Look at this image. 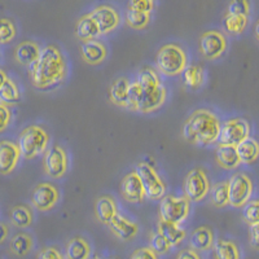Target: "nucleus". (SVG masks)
<instances>
[{"mask_svg": "<svg viewBox=\"0 0 259 259\" xmlns=\"http://www.w3.org/2000/svg\"><path fill=\"white\" fill-rule=\"evenodd\" d=\"M17 30L15 24L8 18H0V45H7L15 39Z\"/></svg>", "mask_w": 259, "mask_h": 259, "instance_id": "38", "label": "nucleus"}, {"mask_svg": "<svg viewBox=\"0 0 259 259\" xmlns=\"http://www.w3.org/2000/svg\"><path fill=\"white\" fill-rule=\"evenodd\" d=\"M228 186V198L231 206L239 209L251 200L254 192V184L251 179L244 172H236L227 182Z\"/></svg>", "mask_w": 259, "mask_h": 259, "instance_id": "9", "label": "nucleus"}, {"mask_svg": "<svg viewBox=\"0 0 259 259\" xmlns=\"http://www.w3.org/2000/svg\"><path fill=\"white\" fill-rule=\"evenodd\" d=\"M249 240L254 249L258 247V224H251L249 226Z\"/></svg>", "mask_w": 259, "mask_h": 259, "instance_id": "46", "label": "nucleus"}, {"mask_svg": "<svg viewBox=\"0 0 259 259\" xmlns=\"http://www.w3.org/2000/svg\"><path fill=\"white\" fill-rule=\"evenodd\" d=\"M113 235L122 241H131L138 236L139 226L135 222L130 221L128 218L118 212L114 218L108 224Z\"/></svg>", "mask_w": 259, "mask_h": 259, "instance_id": "17", "label": "nucleus"}, {"mask_svg": "<svg viewBox=\"0 0 259 259\" xmlns=\"http://www.w3.org/2000/svg\"><path fill=\"white\" fill-rule=\"evenodd\" d=\"M221 119L207 109L194 110L183 126V138L191 144L207 147L218 142Z\"/></svg>", "mask_w": 259, "mask_h": 259, "instance_id": "2", "label": "nucleus"}, {"mask_svg": "<svg viewBox=\"0 0 259 259\" xmlns=\"http://www.w3.org/2000/svg\"><path fill=\"white\" fill-rule=\"evenodd\" d=\"M43 168L52 179H61L69 170V156L64 147L52 145L43 153Z\"/></svg>", "mask_w": 259, "mask_h": 259, "instance_id": "10", "label": "nucleus"}, {"mask_svg": "<svg viewBox=\"0 0 259 259\" xmlns=\"http://www.w3.org/2000/svg\"><path fill=\"white\" fill-rule=\"evenodd\" d=\"M136 83L142 89V101L139 113H153L158 110L167 99V90L162 84L157 71L150 66L140 69Z\"/></svg>", "mask_w": 259, "mask_h": 259, "instance_id": "3", "label": "nucleus"}, {"mask_svg": "<svg viewBox=\"0 0 259 259\" xmlns=\"http://www.w3.org/2000/svg\"><path fill=\"white\" fill-rule=\"evenodd\" d=\"M227 15L246 16L250 15V0H231L227 8Z\"/></svg>", "mask_w": 259, "mask_h": 259, "instance_id": "40", "label": "nucleus"}, {"mask_svg": "<svg viewBox=\"0 0 259 259\" xmlns=\"http://www.w3.org/2000/svg\"><path fill=\"white\" fill-rule=\"evenodd\" d=\"M184 83L192 90H198L205 83V70L201 65L192 64L188 65L186 70L183 71Z\"/></svg>", "mask_w": 259, "mask_h": 259, "instance_id": "30", "label": "nucleus"}, {"mask_svg": "<svg viewBox=\"0 0 259 259\" xmlns=\"http://www.w3.org/2000/svg\"><path fill=\"white\" fill-rule=\"evenodd\" d=\"M154 6H156V0H130L128 8L150 15V12L154 9Z\"/></svg>", "mask_w": 259, "mask_h": 259, "instance_id": "41", "label": "nucleus"}, {"mask_svg": "<svg viewBox=\"0 0 259 259\" xmlns=\"http://www.w3.org/2000/svg\"><path fill=\"white\" fill-rule=\"evenodd\" d=\"M247 22H249V17L246 16L227 15L223 20V26L227 32H230L232 35H240L246 29Z\"/></svg>", "mask_w": 259, "mask_h": 259, "instance_id": "34", "label": "nucleus"}, {"mask_svg": "<svg viewBox=\"0 0 259 259\" xmlns=\"http://www.w3.org/2000/svg\"><path fill=\"white\" fill-rule=\"evenodd\" d=\"M117 214L118 205L114 197H112L109 194H104V196H100L97 198L96 202H95V215L100 223L108 226Z\"/></svg>", "mask_w": 259, "mask_h": 259, "instance_id": "19", "label": "nucleus"}, {"mask_svg": "<svg viewBox=\"0 0 259 259\" xmlns=\"http://www.w3.org/2000/svg\"><path fill=\"white\" fill-rule=\"evenodd\" d=\"M94 259H113V258H100V256H95Z\"/></svg>", "mask_w": 259, "mask_h": 259, "instance_id": "50", "label": "nucleus"}, {"mask_svg": "<svg viewBox=\"0 0 259 259\" xmlns=\"http://www.w3.org/2000/svg\"><path fill=\"white\" fill-rule=\"evenodd\" d=\"M29 69L32 85L43 91L64 82L68 73L66 62L61 51L53 45L40 48L38 60Z\"/></svg>", "mask_w": 259, "mask_h": 259, "instance_id": "1", "label": "nucleus"}, {"mask_svg": "<svg viewBox=\"0 0 259 259\" xmlns=\"http://www.w3.org/2000/svg\"><path fill=\"white\" fill-rule=\"evenodd\" d=\"M7 79H8V75L6 74V71L0 69V87L4 84V82H6Z\"/></svg>", "mask_w": 259, "mask_h": 259, "instance_id": "48", "label": "nucleus"}, {"mask_svg": "<svg viewBox=\"0 0 259 259\" xmlns=\"http://www.w3.org/2000/svg\"><path fill=\"white\" fill-rule=\"evenodd\" d=\"M121 196L131 203H142L145 200V191L136 170H133L121 182Z\"/></svg>", "mask_w": 259, "mask_h": 259, "instance_id": "15", "label": "nucleus"}, {"mask_svg": "<svg viewBox=\"0 0 259 259\" xmlns=\"http://www.w3.org/2000/svg\"><path fill=\"white\" fill-rule=\"evenodd\" d=\"M210 201L215 207H226L230 205V198H228V186L227 182H221L210 187Z\"/></svg>", "mask_w": 259, "mask_h": 259, "instance_id": "33", "label": "nucleus"}, {"mask_svg": "<svg viewBox=\"0 0 259 259\" xmlns=\"http://www.w3.org/2000/svg\"><path fill=\"white\" fill-rule=\"evenodd\" d=\"M11 121H12V112L9 109V106L0 103V133L8 128Z\"/></svg>", "mask_w": 259, "mask_h": 259, "instance_id": "42", "label": "nucleus"}, {"mask_svg": "<svg viewBox=\"0 0 259 259\" xmlns=\"http://www.w3.org/2000/svg\"><path fill=\"white\" fill-rule=\"evenodd\" d=\"M126 22L130 27L135 30L145 29L150 22V15L128 8L126 12Z\"/></svg>", "mask_w": 259, "mask_h": 259, "instance_id": "35", "label": "nucleus"}, {"mask_svg": "<svg viewBox=\"0 0 259 259\" xmlns=\"http://www.w3.org/2000/svg\"><path fill=\"white\" fill-rule=\"evenodd\" d=\"M210 180L202 168H192L184 178V197L192 202H201L210 192Z\"/></svg>", "mask_w": 259, "mask_h": 259, "instance_id": "8", "label": "nucleus"}, {"mask_svg": "<svg viewBox=\"0 0 259 259\" xmlns=\"http://www.w3.org/2000/svg\"><path fill=\"white\" fill-rule=\"evenodd\" d=\"M214 232L210 227L201 226L197 227L196 230L189 236V245L191 249L196 251H207L210 250L214 245Z\"/></svg>", "mask_w": 259, "mask_h": 259, "instance_id": "20", "label": "nucleus"}, {"mask_svg": "<svg viewBox=\"0 0 259 259\" xmlns=\"http://www.w3.org/2000/svg\"><path fill=\"white\" fill-rule=\"evenodd\" d=\"M156 66L162 75L177 77L188 66V56L180 46L175 43L165 45L157 52Z\"/></svg>", "mask_w": 259, "mask_h": 259, "instance_id": "5", "label": "nucleus"}, {"mask_svg": "<svg viewBox=\"0 0 259 259\" xmlns=\"http://www.w3.org/2000/svg\"><path fill=\"white\" fill-rule=\"evenodd\" d=\"M39 53H40V47H39L38 43L31 40H25L16 47L15 59L20 65L30 68L38 60Z\"/></svg>", "mask_w": 259, "mask_h": 259, "instance_id": "21", "label": "nucleus"}, {"mask_svg": "<svg viewBox=\"0 0 259 259\" xmlns=\"http://www.w3.org/2000/svg\"><path fill=\"white\" fill-rule=\"evenodd\" d=\"M21 101V92L15 80L7 79L0 87V103L4 105H13Z\"/></svg>", "mask_w": 259, "mask_h": 259, "instance_id": "32", "label": "nucleus"}, {"mask_svg": "<svg viewBox=\"0 0 259 259\" xmlns=\"http://www.w3.org/2000/svg\"><path fill=\"white\" fill-rule=\"evenodd\" d=\"M75 34L82 41L85 40H94L97 36L100 35L99 29H97L95 21L90 17L89 15L83 16L77 22L75 26Z\"/></svg>", "mask_w": 259, "mask_h": 259, "instance_id": "29", "label": "nucleus"}, {"mask_svg": "<svg viewBox=\"0 0 259 259\" xmlns=\"http://www.w3.org/2000/svg\"><path fill=\"white\" fill-rule=\"evenodd\" d=\"M177 259H201V256L198 251L193 249H183L177 255Z\"/></svg>", "mask_w": 259, "mask_h": 259, "instance_id": "45", "label": "nucleus"}, {"mask_svg": "<svg viewBox=\"0 0 259 259\" xmlns=\"http://www.w3.org/2000/svg\"><path fill=\"white\" fill-rule=\"evenodd\" d=\"M80 56L83 61L90 65H99L104 62L108 56V48L104 43L96 40H85L82 41L80 46Z\"/></svg>", "mask_w": 259, "mask_h": 259, "instance_id": "18", "label": "nucleus"}, {"mask_svg": "<svg viewBox=\"0 0 259 259\" xmlns=\"http://www.w3.org/2000/svg\"><path fill=\"white\" fill-rule=\"evenodd\" d=\"M236 152H237V156H239L241 163L250 165V163L255 162L256 158H258L259 145L255 139L247 138L236 147Z\"/></svg>", "mask_w": 259, "mask_h": 259, "instance_id": "26", "label": "nucleus"}, {"mask_svg": "<svg viewBox=\"0 0 259 259\" xmlns=\"http://www.w3.org/2000/svg\"><path fill=\"white\" fill-rule=\"evenodd\" d=\"M215 259H241L240 247L230 240L221 239L212 245Z\"/></svg>", "mask_w": 259, "mask_h": 259, "instance_id": "27", "label": "nucleus"}, {"mask_svg": "<svg viewBox=\"0 0 259 259\" xmlns=\"http://www.w3.org/2000/svg\"><path fill=\"white\" fill-rule=\"evenodd\" d=\"M191 212V201L184 196H165L159 203V221L168 222L180 226L188 219Z\"/></svg>", "mask_w": 259, "mask_h": 259, "instance_id": "6", "label": "nucleus"}, {"mask_svg": "<svg viewBox=\"0 0 259 259\" xmlns=\"http://www.w3.org/2000/svg\"><path fill=\"white\" fill-rule=\"evenodd\" d=\"M242 218L246 222L249 226L251 224H258V210H259V203L258 200H250L247 203H245L242 206Z\"/></svg>", "mask_w": 259, "mask_h": 259, "instance_id": "39", "label": "nucleus"}, {"mask_svg": "<svg viewBox=\"0 0 259 259\" xmlns=\"http://www.w3.org/2000/svg\"><path fill=\"white\" fill-rule=\"evenodd\" d=\"M227 38L217 30L203 32L200 38V52L207 60L219 59L227 51Z\"/></svg>", "mask_w": 259, "mask_h": 259, "instance_id": "12", "label": "nucleus"}, {"mask_svg": "<svg viewBox=\"0 0 259 259\" xmlns=\"http://www.w3.org/2000/svg\"><path fill=\"white\" fill-rule=\"evenodd\" d=\"M91 245L80 236L70 239L65 246V258L66 259H90L91 258Z\"/></svg>", "mask_w": 259, "mask_h": 259, "instance_id": "23", "label": "nucleus"}, {"mask_svg": "<svg viewBox=\"0 0 259 259\" xmlns=\"http://www.w3.org/2000/svg\"><path fill=\"white\" fill-rule=\"evenodd\" d=\"M135 170L142 179L145 191V198L150 201H157L165 197L166 184L153 166L147 162H140Z\"/></svg>", "mask_w": 259, "mask_h": 259, "instance_id": "7", "label": "nucleus"}, {"mask_svg": "<svg viewBox=\"0 0 259 259\" xmlns=\"http://www.w3.org/2000/svg\"><path fill=\"white\" fill-rule=\"evenodd\" d=\"M140 101H142V89L135 82H130L128 95H127V103L124 109H128L131 112H139L140 108Z\"/></svg>", "mask_w": 259, "mask_h": 259, "instance_id": "36", "label": "nucleus"}, {"mask_svg": "<svg viewBox=\"0 0 259 259\" xmlns=\"http://www.w3.org/2000/svg\"><path fill=\"white\" fill-rule=\"evenodd\" d=\"M157 232L167 240L171 247L179 246L187 236V232L180 226L163 221H158V223H157Z\"/></svg>", "mask_w": 259, "mask_h": 259, "instance_id": "24", "label": "nucleus"}, {"mask_svg": "<svg viewBox=\"0 0 259 259\" xmlns=\"http://www.w3.org/2000/svg\"><path fill=\"white\" fill-rule=\"evenodd\" d=\"M89 16L95 21L100 35H106L114 31L121 24V16L117 12V9L110 6L96 7Z\"/></svg>", "mask_w": 259, "mask_h": 259, "instance_id": "14", "label": "nucleus"}, {"mask_svg": "<svg viewBox=\"0 0 259 259\" xmlns=\"http://www.w3.org/2000/svg\"><path fill=\"white\" fill-rule=\"evenodd\" d=\"M50 134L41 126L31 124L21 131L17 147L21 156L26 159H34L45 153L50 147Z\"/></svg>", "mask_w": 259, "mask_h": 259, "instance_id": "4", "label": "nucleus"}, {"mask_svg": "<svg viewBox=\"0 0 259 259\" xmlns=\"http://www.w3.org/2000/svg\"><path fill=\"white\" fill-rule=\"evenodd\" d=\"M149 245L150 249H152L157 255H159V254H167L170 253L171 250V245L168 244L167 240H166L162 235H159L158 232L150 233Z\"/></svg>", "mask_w": 259, "mask_h": 259, "instance_id": "37", "label": "nucleus"}, {"mask_svg": "<svg viewBox=\"0 0 259 259\" xmlns=\"http://www.w3.org/2000/svg\"><path fill=\"white\" fill-rule=\"evenodd\" d=\"M9 235V228L6 223H0V244H3Z\"/></svg>", "mask_w": 259, "mask_h": 259, "instance_id": "47", "label": "nucleus"}, {"mask_svg": "<svg viewBox=\"0 0 259 259\" xmlns=\"http://www.w3.org/2000/svg\"><path fill=\"white\" fill-rule=\"evenodd\" d=\"M36 259H65L61 251L55 246L43 247L36 255Z\"/></svg>", "mask_w": 259, "mask_h": 259, "instance_id": "43", "label": "nucleus"}, {"mask_svg": "<svg viewBox=\"0 0 259 259\" xmlns=\"http://www.w3.org/2000/svg\"><path fill=\"white\" fill-rule=\"evenodd\" d=\"M255 39L258 40L259 36H258V25H255Z\"/></svg>", "mask_w": 259, "mask_h": 259, "instance_id": "49", "label": "nucleus"}, {"mask_svg": "<svg viewBox=\"0 0 259 259\" xmlns=\"http://www.w3.org/2000/svg\"><path fill=\"white\" fill-rule=\"evenodd\" d=\"M215 161L221 167L226 168V170H235L241 165L237 152H236V147L221 144V143L215 149Z\"/></svg>", "mask_w": 259, "mask_h": 259, "instance_id": "22", "label": "nucleus"}, {"mask_svg": "<svg viewBox=\"0 0 259 259\" xmlns=\"http://www.w3.org/2000/svg\"><path fill=\"white\" fill-rule=\"evenodd\" d=\"M130 259H158V255L150 247H139L131 254Z\"/></svg>", "mask_w": 259, "mask_h": 259, "instance_id": "44", "label": "nucleus"}, {"mask_svg": "<svg viewBox=\"0 0 259 259\" xmlns=\"http://www.w3.org/2000/svg\"><path fill=\"white\" fill-rule=\"evenodd\" d=\"M60 200V192L57 187L51 183H40L32 189L31 203L36 210L50 211L56 206Z\"/></svg>", "mask_w": 259, "mask_h": 259, "instance_id": "13", "label": "nucleus"}, {"mask_svg": "<svg viewBox=\"0 0 259 259\" xmlns=\"http://www.w3.org/2000/svg\"><path fill=\"white\" fill-rule=\"evenodd\" d=\"M251 127L244 118H231L221 124L219 143L237 147L245 139L250 138Z\"/></svg>", "mask_w": 259, "mask_h": 259, "instance_id": "11", "label": "nucleus"}, {"mask_svg": "<svg viewBox=\"0 0 259 259\" xmlns=\"http://www.w3.org/2000/svg\"><path fill=\"white\" fill-rule=\"evenodd\" d=\"M32 247H34V240H32L31 236L25 232L16 233L11 240V245H9L11 251L18 256L27 255L32 250Z\"/></svg>", "mask_w": 259, "mask_h": 259, "instance_id": "31", "label": "nucleus"}, {"mask_svg": "<svg viewBox=\"0 0 259 259\" xmlns=\"http://www.w3.org/2000/svg\"><path fill=\"white\" fill-rule=\"evenodd\" d=\"M21 153L16 143L9 140L0 142V174H11L18 165Z\"/></svg>", "mask_w": 259, "mask_h": 259, "instance_id": "16", "label": "nucleus"}, {"mask_svg": "<svg viewBox=\"0 0 259 259\" xmlns=\"http://www.w3.org/2000/svg\"><path fill=\"white\" fill-rule=\"evenodd\" d=\"M128 87H130L128 78L126 77L117 78V79L112 83V85H110V90H109L110 101H112L114 105L121 106V108H126Z\"/></svg>", "mask_w": 259, "mask_h": 259, "instance_id": "25", "label": "nucleus"}, {"mask_svg": "<svg viewBox=\"0 0 259 259\" xmlns=\"http://www.w3.org/2000/svg\"><path fill=\"white\" fill-rule=\"evenodd\" d=\"M9 218L17 228H27L34 222V212L27 205H16L11 209Z\"/></svg>", "mask_w": 259, "mask_h": 259, "instance_id": "28", "label": "nucleus"}]
</instances>
